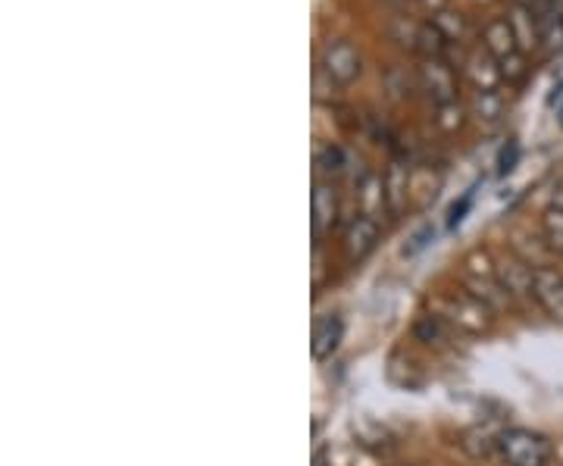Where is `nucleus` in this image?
I'll use <instances>...</instances> for the list:
<instances>
[{
    "label": "nucleus",
    "mask_w": 563,
    "mask_h": 466,
    "mask_svg": "<svg viewBox=\"0 0 563 466\" xmlns=\"http://www.w3.org/2000/svg\"><path fill=\"white\" fill-rule=\"evenodd\" d=\"M498 266V279H501V288L507 291L510 304L517 310H532L536 304V291H532V266L520 260L517 254H504L495 260Z\"/></svg>",
    "instance_id": "obj_6"
},
{
    "label": "nucleus",
    "mask_w": 563,
    "mask_h": 466,
    "mask_svg": "<svg viewBox=\"0 0 563 466\" xmlns=\"http://www.w3.org/2000/svg\"><path fill=\"white\" fill-rule=\"evenodd\" d=\"M313 163H317V179H325V182H335L339 176L347 173V166H351L347 154H344L339 144H320Z\"/></svg>",
    "instance_id": "obj_16"
},
{
    "label": "nucleus",
    "mask_w": 563,
    "mask_h": 466,
    "mask_svg": "<svg viewBox=\"0 0 563 466\" xmlns=\"http://www.w3.org/2000/svg\"><path fill=\"white\" fill-rule=\"evenodd\" d=\"M357 203H361L363 217L379 220L376 213L385 210V176H379V173H363L361 182H357Z\"/></svg>",
    "instance_id": "obj_15"
},
{
    "label": "nucleus",
    "mask_w": 563,
    "mask_h": 466,
    "mask_svg": "<svg viewBox=\"0 0 563 466\" xmlns=\"http://www.w3.org/2000/svg\"><path fill=\"white\" fill-rule=\"evenodd\" d=\"M435 317H442L444 323L451 325V332H461V335H483L495 323V313L476 301L470 291H454V295H444L435 301Z\"/></svg>",
    "instance_id": "obj_4"
},
{
    "label": "nucleus",
    "mask_w": 563,
    "mask_h": 466,
    "mask_svg": "<svg viewBox=\"0 0 563 466\" xmlns=\"http://www.w3.org/2000/svg\"><path fill=\"white\" fill-rule=\"evenodd\" d=\"M344 342V320L339 313H322L320 320L313 323V335H310V354L313 360L322 364L329 360Z\"/></svg>",
    "instance_id": "obj_13"
},
{
    "label": "nucleus",
    "mask_w": 563,
    "mask_h": 466,
    "mask_svg": "<svg viewBox=\"0 0 563 466\" xmlns=\"http://www.w3.org/2000/svg\"><path fill=\"white\" fill-rule=\"evenodd\" d=\"M432 25H435L444 38L451 41V44H463V41L470 38V25H466V20H463L461 13L448 10V7H444L442 13H435V16H432Z\"/></svg>",
    "instance_id": "obj_19"
},
{
    "label": "nucleus",
    "mask_w": 563,
    "mask_h": 466,
    "mask_svg": "<svg viewBox=\"0 0 563 466\" xmlns=\"http://www.w3.org/2000/svg\"><path fill=\"white\" fill-rule=\"evenodd\" d=\"M483 47L498 60L507 85H520L529 73V63H526L523 47L517 44L514 32H510V22L507 16H492L485 22L483 29Z\"/></svg>",
    "instance_id": "obj_3"
},
{
    "label": "nucleus",
    "mask_w": 563,
    "mask_h": 466,
    "mask_svg": "<svg viewBox=\"0 0 563 466\" xmlns=\"http://www.w3.org/2000/svg\"><path fill=\"white\" fill-rule=\"evenodd\" d=\"M310 210H313V238L320 242L322 235H329V232L335 229L339 213H342L335 182H325V179H317V182H313V201H310Z\"/></svg>",
    "instance_id": "obj_12"
},
{
    "label": "nucleus",
    "mask_w": 563,
    "mask_h": 466,
    "mask_svg": "<svg viewBox=\"0 0 563 466\" xmlns=\"http://www.w3.org/2000/svg\"><path fill=\"white\" fill-rule=\"evenodd\" d=\"M461 73L473 91H501V66H498V60H495L485 47H473V51L463 57Z\"/></svg>",
    "instance_id": "obj_10"
},
{
    "label": "nucleus",
    "mask_w": 563,
    "mask_h": 466,
    "mask_svg": "<svg viewBox=\"0 0 563 466\" xmlns=\"http://www.w3.org/2000/svg\"><path fill=\"white\" fill-rule=\"evenodd\" d=\"M551 457V439L536 429L510 426L498 432V461L504 466H548Z\"/></svg>",
    "instance_id": "obj_2"
},
{
    "label": "nucleus",
    "mask_w": 563,
    "mask_h": 466,
    "mask_svg": "<svg viewBox=\"0 0 563 466\" xmlns=\"http://www.w3.org/2000/svg\"><path fill=\"white\" fill-rule=\"evenodd\" d=\"M504 113L501 91H473L470 98V116L483 122H498Z\"/></svg>",
    "instance_id": "obj_18"
},
{
    "label": "nucleus",
    "mask_w": 563,
    "mask_h": 466,
    "mask_svg": "<svg viewBox=\"0 0 563 466\" xmlns=\"http://www.w3.org/2000/svg\"><path fill=\"white\" fill-rule=\"evenodd\" d=\"M532 291L544 317L551 323L563 325V269L551 264L532 266Z\"/></svg>",
    "instance_id": "obj_7"
},
{
    "label": "nucleus",
    "mask_w": 563,
    "mask_h": 466,
    "mask_svg": "<svg viewBox=\"0 0 563 466\" xmlns=\"http://www.w3.org/2000/svg\"><path fill=\"white\" fill-rule=\"evenodd\" d=\"M407 198H410V173L404 169L401 163H391L388 173H385V210L391 217H398Z\"/></svg>",
    "instance_id": "obj_14"
},
{
    "label": "nucleus",
    "mask_w": 563,
    "mask_h": 466,
    "mask_svg": "<svg viewBox=\"0 0 563 466\" xmlns=\"http://www.w3.org/2000/svg\"><path fill=\"white\" fill-rule=\"evenodd\" d=\"M417 35H420V22L407 20V16H398V20L391 22V38L398 41L401 47H407V51H413V54H417Z\"/></svg>",
    "instance_id": "obj_23"
},
{
    "label": "nucleus",
    "mask_w": 563,
    "mask_h": 466,
    "mask_svg": "<svg viewBox=\"0 0 563 466\" xmlns=\"http://www.w3.org/2000/svg\"><path fill=\"white\" fill-rule=\"evenodd\" d=\"M388 7H395V10H407V7H413L417 0H385Z\"/></svg>",
    "instance_id": "obj_27"
},
{
    "label": "nucleus",
    "mask_w": 563,
    "mask_h": 466,
    "mask_svg": "<svg viewBox=\"0 0 563 466\" xmlns=\"http://www.w3.org/2000/svg\"><path fill=\"white\" fill-rule=\"evenodd\" d=\"M470 203H473V191H466V195L461 198V203H454V207H451V217H448V225H451V229L463 223V213L470 210Z\"/></svg>",
    "instance_id": "obj_25"
},
{
    "label": "nucleus",
    "mask_w": 563,
    "mask_h": 466,
    "mask_svg": "<svg viewBox=\"0 0 563 466\" xmlns=\"http://www.w3.org/2000/svg\"><path fill=\"white\" fill-rule=\"evenodd\" d=\"M448 332H451V325L444 323L442 317H422L420 323L413 325V335L420 339L422 345H442L444 339H448Z\"/></svg>",
    "instance_id": "obj_21"
},
{
    "label": "nucleus",
    "mask_w": 563,
    "mask_h": 466,
    "mask_svg": "<svg viewBox=\"0 0 563 466\" xmlns=\"http://www.w3.org/2000/svg\"><path fill=\"white\" fill-rule=\"evenodd\" d=\"M383 238V229H379V220H373V217H363L357 213L351 223L344 225V235H342V251L344 257L351 260V264H363L373 251H376V244Z\"/></svg>",
    "instance_id": "obj_9"
},
{
    "label": "nucleus",
    "mask_w": 563,
    "mask_h": 466,
    "mask_svg": "<svg viewBox=\"0 0 563 466\" xmlns=\"http://www.w3.org/2000/svg\"><path fill=\"white\" fill-rule=\"evenodd\" d=\"M320 73L344 88V85H351V81L361 79V73H363L361 54H357L347 41H329L320 54Z\"/></svg>",
    "instance_id": "obj_8"
},
{
    "label": "nucleus",
    "mask_w": 563,
    "mask_h": 466,
    "mask_svg": "<svg viewBox=\"0 0 563 466\" xmlns=\"http://www.w3.org/2000/svg\"><path fill=\"white\" fill-rule=\"evenodd\" d=\"M561 122H563V110H561Z\"/></svg>",
    "instance_id": "obj_28"
},
{
    "label": "nucleus",
    "mask_w": 563,
    "mask_h": 466,
    "mask_svg": "<svg viewBox=\"0 0 563 466\" xmlns=\"http://www.w3.org/2000/svg\"><path fill=\"white\" fill-rule=\"evenodd\" d=\"M463 451L473 454L476 461L483 457H498V435H485V432H466L463 435Z\"/></svg>",
    "instance_id": "obj_22"
},
{
    "label": "nucleus",
    "mask_w": 563,
    "mask_h": 466,
    "mask_svg": "<svg viewBox=\"0 0 563 466\" xmlns=\"http://www.w3.org/2000/svg\"><path fill=\"white\" fill-rule=\"evenodd\" d=\"M542 238L558 257H563V201H551L542 210Z\"/></svg>",
    "instance_id": "obj_17"
},
{
    "label": "nucleus",
    "mask_w": 563,
    "mask_h": 466,
    "mask_svg": "<svg viewBox=\"0 0 563 466\" xmlns=\"http://www.w3.org/2000/svg\"><path fill=\"white\" fill-rule=\"evenodd\" d=\"M417 3H422L426 10H432V16H435V13H442L444 7H448V0H417Z\"/></svg>",
    "instance_id": "obj_26"
},
{
    "label": "nucleus",
    "mask_w": 563,
    "mask_h": 466,
    "mask_svg": "<svg viewBox=\"0 0 563 466\" xmlns=\"http://www.w3.org/2000/svg\"><path fill=\"white\" fill-rule=\"evenodd\" d=\"M457 73L448 60H432V57H420L417 66V88L432 101V107L457 101Z\"/></svg>",
    "instance_id": "obj_5"
},
{
    "label": "nucleus",
    "mask_w": 563,
    "mask_h": 466,
    "mask_svg": "<svg viewBox=\"0 0 563 466\" xmlns=\"http://www.w3.org/2000/svg\"><path fill=\"white\" fill-rule=\"evenodd\" d=\"M461 282H463V291H470L476 301H483L495 317L514 307L510 304V298H507V291L501 288L498 266H495V260H492L485 251H473V254L463 260Z\"/></svg>",
    "instance_id": "obj_1"
},
{
    "label": "nucleus",
    "mask_w": 563,
    "mask_h": 466,
    "mask_svg": "<svg viewBox=\"0 0 563 466\" xmlns=\"http://www.w3.org/2000/svg\"><path fill=\"white\" fill-rule=\"evenodd\" d=\"M517 157H520V144L510 138V142L501 147V154H498V176H507V173L514 169Z\"/></svg>",
    "instance_id": "obj_24"
},
{
    "label": "nucleus",
    "mask_w": 563,
    "mask_h": 466,
    "mask_svg": "<svg viewBox=\"0 0 563 466\" xmlns=\"http://www.w3.org/2000/svg\"><path fill=\"white\" fill-rule=\"evenodd\" d=\"M507 22H510V32H514L517 44L523 47L526 57L542 47V16L526 0H514L507 7Z\"/></svg>",
    "instance_id": "obj_11"
},
{
    "label": "nucleus",
    "mask_w": 563,
    "mask_h": 466,
    "mask_svg": "<svg viewBox=\"0 0 563 466\" xmlns=\"http://www.w3.org/2000/svg\"><path fill=\"white\" fill-rule=\"evenodd\" d=\"M470 120V107H463L461 101H451L442 103V107H435V125L442 129L444 135H454V132H461L463 125Z\"/></svg>",
    "instance_id": "obj_20"
}]
</instances>
